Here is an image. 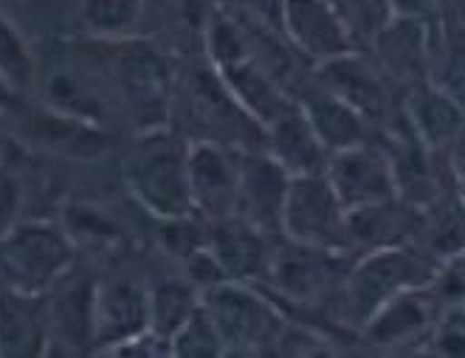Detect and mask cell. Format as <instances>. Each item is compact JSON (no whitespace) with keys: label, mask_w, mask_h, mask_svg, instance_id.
<instances>
[{"label":"cell","mask_w":465,"mask_h":358,"mask_svg":"<svg viewBox=\"0 0 465 358\" xmlns=\"http://www.w3.org/2000/svg\"><path fill=\"white\" fill-rule=\"evenodd\" d=\"M454 4H457V0H454Z\"/></svg>","instance_id":"obj_38"},{"label":"cell","mask_w":465,"mask_h":358,"mask_svg":"<svg viewBox=\"0 0 465 358\" xmlns=\"http://www.w3.org/2000/svg\"><path fill=\"white\" fill-rule=\"evenodd\" d=\"M20 99H23V96L12 88V82H9L4 74H0V114H4V116L9 119V116L15 114V110L20 107Z\"/></svg>","instance_id":"obj_35"},{"label":"cell","mask_w":465,"mask_h":358,"mask_svg":"<svg viewBox=\"0 0 465 358\" xmlns=\"http://www.w3.org/2000/svg\"><path fill=\"white\" fill-rule=\"evenodd\" d=\"M173 355L181 358H212V355H226L223 339L217 333V327L212 324V319L206 316L203 308H198L193 316H189L170 339Z\"/></svg>","instance_id":"obj_30"},{"label":"cell","mask_w":465,"mask_h":358,"mask_svg":"<svg viewBox=\"0 0 465 358\" xmlns=\"http://www.w3.org/2000/svg\"><path fill=\"white\" fill-rule=\"evenodd\" d=\"M355 254L331 252V249H313V245H299L285 237L273 245V260L268 271L271 293L293 302L299 308L313 311H331L341 293L347 280V271Z\"/></svg>","instance_id":"obj_7"},{"label":"cell","mask_w":465,"mask_h":358,"mask_svg":"<svg viewBox=\"0 0 465 358\" xmlns=\"http://www.w3.org/2000/svg\"><path fill=\"white\" fill-rule=\"evenodd\" d=\"M201 308L223 339L226 355H265L288 327L280 302L260 285L223 280L201 291Z\"/></svg>","instance_id":"obj_5"},{"label":"cell","mask_w":465,"mask_h":358,"mask_svg":"<svg viewBox=\"0 0 465 358\" xmlns=\"http://www.w3.org/2000/svg\"><path fill=\"white\" fill-rule=\"evenodd\" d=\"M60 224L74 240V245L85 243V245H96V249H111V245L124 243V229L119 226V220L102 204L85 198L68 201Z\"/></svg>","instance_id":"obj_28"},{"label":"cell","mask_w":465,"mask_h":358,"mask_svg":"<svg viewBox=\"0 0 465 358\" xmlns=\"http://www.w3.org/2000/svg\"><path fill=\"white\" fill-rule=\"evenodd\" d=\"M150 0H79V25L91 40H130L142 37Z\"/></svg>","instance_id":"obj_25"},{"label":"cell","mask_w":465,"mask_h":358,"mask_svg":"<svg viewBox=\"0 0 465 358\" xmlns=\"http://www.w3.org/2000/svg\"><path fill=\"white\" fill-rule=\"evenodd\" d=\"M403 114L437 155H446L465 127V107L434 82L403 96Z\"/></svg>","instance_id":"obj_23"},{"label":"cell","mask_w":465,"mask_h":358,"mask_svg":"<svg viewBox=\"0 0 465 358\" xmlns=\"http://www.w3.org/2000/svg\"><path fill=\"white\" fill-rule=\"evenodd\" d=\"M96 43L124 119L135 130L170 124L178 71L167 57V51H161V45L144 37Z\"/></svg>","instance_id":"obj_2"},{"label":"cell","mask_w":465,"mask_h":358,"mask_svg":"<svg viewBox=\"0 0 465 358\" xmlns=\"http://www.w3.org/2000/svg\"><path fill=\"white\" fill-rule=\"evenodd\" d=\"M426 224L429 212L401 198L355 209L347 217L350 249L352 254H364L375 249H395V245H418L426 234Z\"/></svg>","instance_id":"obj_19"},{"label":"cell","mask_w":465,"mask_h":358,"mask_svg":"<svg viewBox=\"0 0 465 358\" xmlns=\"http://www.w3.org/2000/svg\"><path fill=\"white\" fill-rule=\"evenodd\" d=\"M457 4H460V6H457V12H460V15L465 17V0H457Z\"/></svg>","instance_id":"obj_37"},{"label":"cell","mask_w":465,"mask_h":358,"mask_svg":"<svg viewBox=\"0 0 465 358\" xmlns=\"http://www.w3.org/2000/svg\"><path fill=\"white\" fill-rule=\"evenodd\" d=\"M23 214V184L0 164V240H4Z\"/></svg>","instance_id":"obj_31"},{"label":"cell","mask_w":465,"mask_h":358,"mask_svg":"<svg viewBox=\"0 0 465 358\" xmlns=\"http://www.w3.org/2000/svg\"><path fill=\"white\" fill-rule=\"evenodd\" d=\"M201 308V288L186 277L163 280L150 288V330L173 339L175 330Z\"/></svg>","instance_id":"obj_26"},{"label":"cell","mask_w":465,"mask_h":358,"mask_svg":"<svg viewBox=\"0 0 465 358\" xmlns=\"http://www.w3.org/2000/svg\"><path fill=\"white\" fill-rule=\"evenodd\" d=\"M76 245L54 220L20 224L0 240V285L48 293L74 268Z\"/></svg>","instance_id":"obj_6"},{"label":"cell","mask_w":465,"mask_h":358,"mask_svg":"<svg viewBox=\"0 0 465 358\" xmlns=\"http://www.w3.org/2000/svg\"><path fill=\"white\" fill-rule=\"evenodd\" d=\"M217 6H223L229 12H242V15H254L262 17L268 23L277 25V15H280V0H217ZM280 29V25H277Z\"/></svg>","instance_id":"obj_32"},{"label":"cell","mask_w":465,"mask_h":358,"mask_svg":"<svg viewBox=\"0 0 465 358\" xmlns=\"http://www.w3.org/2000/svg\"><path fill=\"white\" fill-rule=\"evenodd\" d=\"M293 99L302 107L311 127L316 130L322 144L331 153H339V150H347V147H355L372 139L375 127L350 102H344L333 91H327L322 82H316L313 71L308 74L302 85H299Z\"/></svg>","instance_id":"obj_20"},{"label":"cell","mask_w":465,"mask_h":358,"mask_svg":"<svg viewBox=\"0 0 465 358\" xmlns=\"http://www.w3.org/2000/svg\"><path fill=\"white\" fill-rule=\"evenodd\" d=\"M51 313L48 296L0 285V355L37 358L48 355Z\"/></svg>","instance_id":"obj_21"},{"label":"cell","mask_w":465,"mask_h":358,"mask_svg":"<svg viewBox=\"0 0 465 358\" xmlns=\"http://www.w3.org/2000/svg\"><path fill=\"white\" fill-rule=\"evenodd\" d=\"M277 25L288 45L311 68L361 51L347 32L333 0H280Z\"/></svg>","instance_id":"obj_10"},{"label":"cell","mask_w":465,"mask_h":358,"mask_svg":"<svg viewBox=\"0 0 465 358\" xmlns=\"http://www.w3.org/2000/svg\"><path fill=\"white\" fill-rule=\"evenodd\" d=\"M431 45L434 20L395 15L392 23L364 51L403 99L406 94L431 82Z\"/></svg>","instance_id":"obj_9"},{"label":"cell","mask_w":465,"mask_h":358,"mask_svg":"<svg viewBox=\"0 0 465 358\" xmlns=\"http://www.w3.org/2000/svg\"><path fill=\"white\" fill-rule=\"evenodd\" d=\"M0 74L12 82L20 96L35 94L40 76V57L32 40L6 12H0Z\"/></svg>","instance_id":"obj_27"},{"label":"cell","mask_w":465,"mask_h":358,"mask_svg":"<svg viewBox=\"0 0 465 358\" xmlns=\"http://www.w3.org/2000/svg\"><path fill=\"white\" fill-rule=\"evenodd\" d=\"M431 82L465 107V17L457 9L434 17Z\"/></svg>","instance_id":"obj_24"},{"label":"cell","mask_w":465,"mask_h":358,"mask_svg":"<svg viewBox=\"0 0 465 358\" xmlns=\"http://www.w3.org/2000/svg\"><path fill=\"white\" fill-rule=\"evenodd\" d=\"M392 6H395V15L434 20L446 9V0H392Z\"/></svg>","instance_id":"obj_33"},{"label":"cell","mask_w":465,"mask_h":358,"mask_svg":"<svg viewBox=\"0 0 465 358\" xmlns=\"http://www.w3.org/2000/svg\"><path fill=\"white\" fill-rule=\"evenodd\" d=\"M327 181L336 189L339 201L347 212L378 206L398 198V184L392 173V161L384 144L361 142L355 147L331 153L324 170Z\"/></svg>","instance_id":"obj_12"},{"label":"cell","mask_w":465,"mask_h":358,"mask_svg":"<svg viewBox=\"0 0 465 358\" xmlns=\"http://www.w3.org/2000/svg\"><path fill=\"white\" fill-rule=\"evenodd\" d=\"M434 257L420 252L418 245H395V249H375L355 254L341 293L333 305V322H341L352 333L403 291L429 285L437 273Z\"/></svg>","instance_id":"obj_3"},{"label":"cell","mask_w":465,"mask_h":358,"mask_svg":"<svg viewBox=\"0 0 465 358\" xmlns=\"http://www.w3.org/2000/svg\"><path fill=\"white\" fill-rule=\"evenodd\" d=\"M280 237H271L240 217H226L209 224V252L221 265L223 277L234 283L262 285L273 260V245Z\"/></svg>","instance_id":"obj_17"},{"label":"cell","mask_w":465,"mask_h":358,"mask_svg":"<svg viewBox=\"0 0 465 358\" xmlns=\"http://www.w3.org/2000/svg\"><path fill=\"white\" fill-rule=\"evenodd\" d=\"M313 79L350 102L375 130H384L403 107V99L395 96L398 91L390 85V79L381 74L367 51H352L313 68Z\"/></svg>","instance_id":"obj_11"},{"label":"cell","mask_w":465,"mask_h":358,"mask_svg":"<svg viewBox=\"0 0 465 358\" xmlns=\"http://www.w3.org/2000/svg\"><path fill=\"white\" fill-rule=\"evenodd\" d=\"M6 153H9V130H6V116L0 114V164L6 161Z\"/></svg>","instance_id":"obj_36"},{"label":"cell","mask_w":465,"mask_h":358,"mask_svg":"<svg viewBox=\"0 0 465 358\" xmlns=\"http://www.w3.org/2000/svg\"><path fill=\"white\" fill-rule=\"evenodd\" d=\"M288 184L291 175L265 150L242 153L234 217L271 237H282V206Z\"/></svg>","instance_id":"obj_16"},{"label":"cell","mask_w":465,"mask_h":358,"mask_svg":"<svg viewBox=\"0 0 465 358\" xmlns=\"http://www.w3.org/2000/svg\"><path fill=\"white\" fill-rule=\"evenodd\" d=\"M446 158H449V167H451V175H454V184H457V192H460V201L465 204V127L457 135V142L451 144V150L446 153Z\"/></svg>","instance_id":"obj_34"},{"label":"cell","mask_w":465,"mask_h":358,"mask_svg":"<svg viewBox=\"0 0 465 358\" xmlns=\"http://www.w3.org/2000/svg\"><path fill=\"white\" fill-rule=\"evenodd\" d=\"M43 107L96 127H107L114 119H124L119 96L104 71L99 43L91 48H65L54 60L40 63L37 88Z\"/></svg>","instance_id":"obj_4"},{"label":"cell","mask_w":465,"mask_h":358,"mask_svg":"<svg viewBox=\"0 0 465 358\" xmlns=\"http://www.w3.org/2000/svg\"><path fill=\"white\" fill-rule=\"evenodd\" d=\"M144 330H150V285L133 273L99 277L94 291V353L104 355Z\"/></svg>","instance_id":"obj_13"},{"label":"cell","mask_w":465,"mask_h":358,"mask_svg":"<svg viewBox=\"0 0 465 358\" xmlns=\"http://www.w3.org/2000/svg\"><path fill=\"white\" fill-rule=\"evenodd\" d=\"M189 135L161 124L135 130L124 150V186L150 217L173 220L195 214L189 192Z\"/></svg>","instance_id":"obj_1"},{"label":"cell","mask_w":465,"mask_h":358,"mask_svg":"<svg viewBox=\"0 0 465 358\" xmlns=\"http://www.w3.org/2000/svg\"><path fill=\"white\" fill-rule=\"evenodd\" d=\"M240 167L242 150L217 142L189 144V192H193L195 214H201L206 224L234 217Z\"/></svg>","instance_id":"obj_15"},{"label":"cell","mask_w":465,"mask_h":358,"mask_svg":"<svg viewBox=\"0 0 465 358\" xmlns=\"http://www.w3.org/2000/svg\"><path fill=\"white\" fill-rule=\"evenodd\" d=\"M350 212L339 201L327 175H299L291 178L282 206V237L313 249L347 252L350 249Z\"/></svg>","instance_id":"obj_8"},{"label":"cell","mask_w":465,"mask_h":358,"mask_svg":"<svg viewBox=\"0 0 465 358\" xmlns=\"http://www.w3.org/2000/svg\"><path fill=\"white\" fill-rule=\"evenodd\" d=\"M265 153L291 178L322 175L327 170V161H331V150L322 144L299 104L280 119H273L271 124H265Z\"/></svg>","instance_id":"obj_22"},{"label":"cell","mask_w":465,"mask_h":358,"mask_svg":"<svg viewBox=\"0 0 465 358\" xmlns=\"http://www.w3.org/2000/svg\"><path fill=\"white\" fill-rule=\"evenodd\" d=\"M339 9L347 32L352 35L355 45L361 51L370 48V43L387 29L395 17L392 0H333Z\"/></svg>","instance_id":"obj_29"},{"label":"cell","mask_w":465,"mask_h":358,"mask_svg":"<svg viewBox=\"0 0 465 358\" xmlns=\"http://www.w3.org/2000/svg\"><path fill=\"white\" fill-rule=\"evenodd\" d=\"M94 291H96L94 277H76L74 271H68L45 293L48 313H51L48 355L94 353Z\"/></svg>","instance_id":"obj_18"},{"label":"cell","mask_w":465,"mask_h":358,"mask_svg":"<svg viewBox=\"0 0 465 358\" xmlns=\"http://www.w3.org/2000/svg\"><path fill=\"white\" fill-rule=\"evenodd\" d=\"M446 302L437 293L434 280L429 285L403 291L395 299H390L384 308H381L364 327H361V339L370 347L381 350H403V347H415L426 344L431 336L434 324L440 322Z\"/></svg>","instance_id":"obj_14"}]
</instances>
